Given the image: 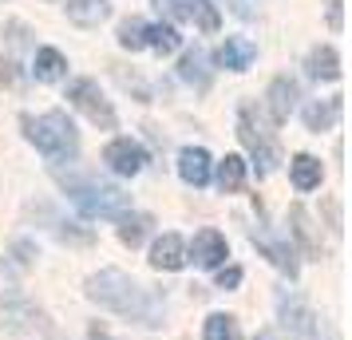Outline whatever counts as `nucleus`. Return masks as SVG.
<instances>
[{"mask_svg": "<svg viewBox=\"0 0 352 340\" xmlns=\"http://www.w3.org/2000/svg\"><path fill=\"white\" fill-rule=\"evenodd\" d=\"M103 162L111 166L115 174L131 179V174H139L146 166V150L139 143H131V139H115V143H107V150H103Z\"/></svg>", "mask_w": 352, "mask_h": 340, "instance_id": "nucleus-6", "label": "nucleus"}, {"mask_svg": "<svg viewBox=\"0 0 352 340\" xmlns=\"http://www.w3.org/2000/svg\"><path fill=\"white\" fill-rule=\"evenodd\" d=\"M146 229H151V218H146V214H127V218L119 222V242L135 249V245H143Z\"/></svg>", "mask_w": 352, "mask_h": 340, "instance_id": "nucleus-24", "label": "nucleus"}, {"mask_svg": "<svg viewBox=\"0 0 352 340\" xmlns=\"http://www.w3.org/2000/svg\"><path fill=\"white\" fill-rule=\"evenodd\" d=\"M8 83H12V64L0 60V87H8Z\"/></svg>", "mask_w": 352, "mask_h": 340, "instance_id": "nucleus-28", "label": "nucleus"}, {"mask_svg": "<svg viewBox=\"0 0 352 340\" xmlns=\"http://www.w3.org/2000/svg\"><path fill=\"white\" fill-rule=\"evenodd\" d=\"M257 340H273V337H257Z\"/></svg>", "mask_w": 352, "mask_h": 340, "instance_id": "nucleus-29", "label": "nucleus"}, {"mask_svg": "<svg viewBox=\"0 0 352 340\" xmlns=\"http://www.w3.org/2000/svg\"><path fill=\"white\" fill-rule=\"evenodd\" d=\"M241 182H245V162H241L238 155H226V159L218 162V186H222V194L241 190Z\"/></svg>", "mask_w": 352, "mask_h": 340, "instance_id": "nucleus-21", "label": "nucleus"}, {"mask_svg": "<svg viewBox=\"0 0 352 340\" xmlns=\"http://www.w3.org/2000/svg\"><path fill=\"white\" fill-rule=\"evenodd\" d=\"M309 76H317V80H340V60H336V52L329 44L309 52Z\"/></svg>", "mask_w": 352, "mask_h": 340, "instance_id": "nucleus-18", "label": "nucleus"}, {"mask_svg": "<svg viewBox=\"0 0 352 340\" xmlns=\"http://www.w3.org/2000/svg\"><path fill=\"white\" fill-rule=\"evenodd\" d=\"M336 119H340V99H324V103L305 107V123H309V131H329Z\"/></svg>", "mask_w": 352, "mask_h": 340, "instance_id": "nucleus-20", "label": "nucleus"}, {"mask_svg": "<svg viewBox=\"0 0 352 340\" xmlns=\"http://www.w3.org/2000/svg\"><path fill=\"white\" fill-rule=\"evenodd\" d=\"M151 265L155 269H166V273L182 269L186 265V242L178 234H162L159 242H155V249H151Z\"/></svg>", "mask_w": 352, "mask_h": 340, "instance_id": "nucleus-8", "label": "nucleus"}, {"mask_svg": "<svg viewBox=\"0 0 352 340\" xmlns=\"http://www.w3.org/2000/svg\"><path fill=\"white\" fill-rule=\"evenodd\" d=\"M289 222H293V234H297L301 249L309 253V258L320 261V242H317V229H313V218H309V210H305V206H289Z\"/></svg>", "mask_w": 352, "mask_h": 340, "instance_id": "nucleus-14", "label": "nucleus"}, {"mask_svg": "<svg viewBox=\"0 0 352 340\" xmlns=\"http://www.w3.org/2000/svg\"><path fill=\"white\" fill-rule=\"evenodd\" d=\"M32 71H36V80L40 83H60L67 76V60L56 48H40L36 52V60H32Z\"/></svg>", "mask_w": 352, "mask_h": 340, "instance_id": "nucleus-15", "label": "nucleus"}, {"mask_svg": "<svg viewBox=\"0 0 352 340\" xmlns=\"http://www.w3.org/2000/svg\"><path fill=\"white\" fill-rule=\"evenodd\" d=\"M143 44H151V48L159 52V56H170V52L178 48V32H175V24H151L143 36Z\"/></svg>", "mask_w": 352, "mask_h": 340, "instance_id": "nucleus-23", "label": "nucleus"}, {"mask_svg": "<svg viewBox=\"0 0 352 340\" xmlns=\"http://www.w3.org/2000/svg\"><path fill=\"white\" fill-rule=\"evenodd\" d=\"M87 297L99 301L103 308H111L119 317H127V321H139V324H162L159 321V301L151 297V293L127 277L123 269H103L87 281Z\"/></svg>", "mask_w": 352, "mask_h": 340, "instance_id": "nucleus-1", "label": "nucleus"}, {"mask_svg": "<svg viewBox=\"0 0 352 340\" xmlns=\"http://www.w3.org/2000/svg\"><path fill=\"white\" fill-rule=\"evenodd\" d=\"M238 281H241V269H238V265H230V269L218 273V289H234Z\"/></svg>", "mask_w": 352, "mask_h": 340, "instance_id": "nucleus-27", "label": "nucleus"}, {"mask_svg": "<svg viewBox=\"0 0 352 340\" xmlns=\"http://www.w3.org/2000/svg\"><path fill=\"white\" fill-rule=\"evenodd\" d=\"M107 0H67V20L80 28H96L99 20H107Z\"/></svg>", "mask_w": 352, "mask_h": 340, "instance_id": "nucleus-16", "label": "nucleus"}, {"mask_svg": "<svg viewBox=\"0 0 352 340\" xmlns=\"http://www.w3.org/2000/svg\"><path fill=\"white\" fill-rule=\"evenodd\" d=\"M178 174H182L186 186H206L210 182V155L202 146H186L178 155Z\"/></svg>", "mask_w": 352, "mask_h": 340, "instance_id": "nucleus-10", "label": "nucleus"}, {"mask_svg": "<svg viewBox=\"0 0 352 340\" xmlns=\"http://www.w3.org/2000/svg\"><path fill=\"white\" fill-rule=\"evenodd\" d=\"M289 174H293V186L297 190H317L320 186V162L313 155H297L289 162Z\"/></svg>", "mask_w": 352, "mask_h": 340, "instance_id": "nucleus-17", "label": "nucleus"}, {"mask_svg": "<svg viewBox=\"0 0 352 340\" xmlns=\"http://www.w3.org/2000/svg\"><path fill=\"white\" fill-rule=\"evenodd\" d=\"M194 261H198L202 269H218L226 261V238L218 229H202V234L194 238Z\"/></svg>", "mask_w": 352, "mask_h": 340, "instance_id": "nucleus-11", "label": "nucleus"}, {"mask_svg": "<svg viewBox=\"0 0 352 340\" xmlns=\"http://www.w3.org/2000/svg\"><path fill=\"white\" fill-rule=\"evenodd\" d=\"M254 242H257V249H265V258H270L277 269H285L289 277H297V258H293V245L289 242H277L270 229H261V226L254 229Z\"/></svg>", "mask_w": 352, "mask_h": 340, "instance_id": "nucleus-9", "label": "nucleus"}, {"mask_svg": "<svg viewBox=\"0 0 352 340\" xmlns=\"http://www.w3.org/2000/svg\"><path fill=\"white\" fill-rule=\"evenodd\" d=\"M24 135L36 143V150H44L48 159H67L80 150V135L72 127V119L64 111H48V115H24Z\"/></svg>", "mask_w": 352, "mask_h": 340, "instance_id": "nucleus-2", "label": "nucleus"}, {"mask_svg": "<svg viewBox=\"0 0 352 340\" xmlns=\"http://www.w3.org/2000/svg\"><path fill=\"white\" fill-rule=\"evenodd\" d=\"M254 56H257V48L245 36H230L222 48H218V64L230 67V71H245V67L254 64Z\"/></svg>", "mask_w": 352, "mask_h": 340, "instance_id": "nucleus-12", "label": "nucleus"}, {"mask_svg": "<svg viewBox=\"0 0 352 340\" xmlns=\"http://www.w3.org/2000/svg\"><path fill=\"white\" fill-rule=\"evenodd\" d=\"M60 182L67 186L72 202H76L87 218H123V214H127V206H131V194H123L119 186L80 182V179H67V174H60Z\"/></svg>", "mask_w": 352, "mask_h": 340, "instance_id": "nucleus-3", "label": "nucleus"}, {"mask_svg": "<svg viewBox=\"0 0 352 340\" xmlns=\"http://www.w3.org/2000/svg\"><path fill=\"white\" fill-rule=\"evenodd\" d=\"M178 71H182V80L194 83L198 91H206L210 87V71H206V56H202V48H194L182 56V64H178Z\"/></svg>", "mask_w": 352, "mask_h": 340, "instance_id": "nucleus-19", "label": "nucleus"}, {"mask_svg": "<svg viewBox=\"0 0 352 340\" xmlns=\"http://www.w3.org/2000/svg\"><path fill=\"white\" fill-rule=\"evenodd\" d=\"M67 99L80 107L96 127L103 131H115V111H111V103L103 99V91H99V83L96 80H76L72 87H67Z\"/></svg>", "mask_w": 352, "mask_h": 340, "instance_id": "nucleus-4", "label": "nucleus"}, {"mask_svg": "<svg viewBox=\"0 0 352 340\" xmlns=\"http://www.w3.org/2000/svg\"><path fill=\"white\" fill-rule=\"evenodd\" d=\"M293 103H297V83L293 80H273L270 83V115H273V123H285L289 111H293Z\"/></svg>", "mask_w": 352, "mask_h": 340, "instance_id": "nucleus-13", "label": "nucleus"}, {"mask_svg": "<svg viewBox=\"0 0 352 340\" xmlns=\"http://www.w3.org/2000/svg\"><path fill=\"white\" fill-rule=\"evenodd\" d=\"M166 8H170L178 20H194L202 32H218V24H222L218 8H214L210 0H166Z\"/></svg>", "mask_w": 352, "mask_h": 340, "instance_id": "nucleus-7", "label": "nucleus"}, {"mask_svg": "<svg viewBox=\"0 0 352 340\" xmlns=\"http://www.w3.org/2000/svg\"><path fill=\"white\" fill-rule=\"evenodd\" d=\"M238 139L245 143V150L257 159V170H261V174H270L273 166H277V146L254 127V111H250V107H241V115H238Z\"/></svg>", "mask_w": 352, "mask_h": 340, "instance_id": "nucleus-5", "label": "nucleus"}, {"mask_svg": "<svg viewBox=\"0 0 352 340\" xmlns=\"http://www.w3.org/2000/svg\"><path fill=\"white\" fill-rule=\"evenodd\" d=\"M206 340H241V328L234 317H226V313H214L206 321Z\"/></svg>", "mask_w": 352, "mask_h": 340, "instance_id": "nucleus-25", "label": "nucleus"}, {"mask_svg": "<svg viewBox=\"0 0 352 340\" xmlns=\"http://www.w3.org/2000/svg\"><path fill=\"white\" fill-rule=\"evenodd\" d=\"M143 36H146V24H143V20L131 16V20H123V24H119V44H123V48H131V52L146 48Z\"/></svg>", "mask_w": 352, "mask_h": 340, "instance_id": "nucleus-26", "label": "nucleus"}, {"mask_svg": "<svg viewBox=\"0 0 352 340\" xmlns=\"http://www.w3.org/2000/svg\"><path fill=\"white\" fill-rule=\"evenodd\" d=\"M28 321H40V313L32 305H0V324L8 332H28L32 328Z\"/></svg>", "mask_w": 352, "mask_h": 340, "instance_id": "nucleus-22", "label": "nucleus"}]
</instances>
